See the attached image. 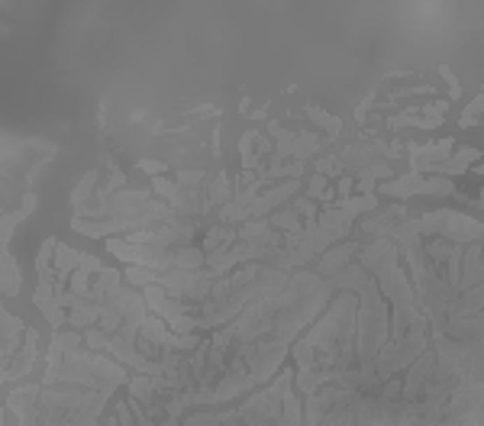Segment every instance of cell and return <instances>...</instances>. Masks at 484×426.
<instances>
[{
    "instance_id": "ffe728a7",
    "label": "cell",
    "mask_w": 484,
    "mask_h": 426,
    "mask_svg": "<svg viewBox=\"0 0 484 426\" xmlns=\"http://www.w3.org/2000/svg\"><path fill=\"white\" fill-rule=\"evenodd\" d=\"M307 191H310V197H313V201H323L326 191H329V184H326L323 175H313V178H310V187H307Z\"/></svg>"
},
{
    "instance_id": "44dd1931",
    "label": "cell",
    "mask_w": 484,
    "mask_h": 426,
    "mask_svg": "<svg viewBox=\"0 0 484 426\" xmlns=\"http://www.w3.org/2000/svg\"><path fill=\"white\" fill-rule=\"evenodd\" d=\"M439 75L449 81V94H452V101H459V94H462V84L455 81V75H452V68L449 65H439Z\"/></svg>"
},
{
    "instance_id": "6da1fadb",
    "label": "cell",
    "mask_w": 484,
    "mask_h": 426,
    "mask_svg": "<svg viewBox=\"0 0 484 426\" xmlns=\"http://www.w3.org/2000/svg\"><path fill=\"white\" fill-rule=\"evenodd\" d=\"M355 339H359V297L343 291L329 304L323 317L310 326V333L294 346V359L301 375H294L304 394H313L320 388L333 385L336 375L355 362Z\"/></svg>"
},
{
    "instance_id": "5bb4252c",
    "label": "cell",
    "mask_w": 484,
    "mask_h": 426,
    "mask_svg": "<svg viewBox=\"0 0 484 426\" xmlns=\"http://www.w3.org/2000/svg\"><path fill=\"white\" fill-rule=\"evenodd\" d=\"M175 181L181 184V187H201V184H207V171H204V168H178Z\"/></svg>"
},
{
    "instance_id": "5b68a950",
    "label": "cell",
    "mask_w": 484,
    "mask_h": 426,
    "mask_svg": "<svg viewBox=\"0 0 484 426\" xmlns=\"http://www.w3.org/2000/svg\"><path fill=\"white\" fill-rule=\"evenodd\" d=\"M297 187H301L297 181H281L278 187H268V191L259 194V197H255V204L249 207V220H262V217L268 213V210H275L278 204L287 201V197H291V194L297 191Z\"/></svg>"
},
{
    "instance_id": "4fadbf2b",
    "label": "cell",
    "mask_w": 484,
    "mask_h": 426,
    "mask_svg": "<svg viewBox=\"0 0 484 426\" xmlns=\"http://www.w3.org/2000/svg\"><path fill=\"white\" fill-rule=\"evenodd\" d=\"M304 113H307L313 123H320L323 129H329L333 136H339V129H343V123H339V117H329L326 110H320V107H304Z\"/></svg>"
},
{
    "instance_id": "7402d4cb",
    "label": "cell",
    "mask_w": 484,
    "mask_h": 426,
    "mask_svg": "<svg viewBox=\"0 0 484 426\" xmlns=\"http://www.w3.org/2000/svg\"><path fill=\"white\" fill-rule=\"evenodd\" d=\"M81 271H87V275H101L104 268H101V262H97V255H87V252H81Z\"/></svg>"
},
{
    "instance_id": "ba28073f",
    "label": "cell",
    "mask_w": 484,
    "mask_h": 426,
    "mask_svg": "<svg viewBox=\"0 0 484 426\" xmlns=\"http://www.w3.org/2000/svg\"><path fill=\"white\" fill-rule=\"evenodd\" d=\"M391 175H394V171H391L387 162H375V165H368V168H362V171H355V181H359L362 194H375V181H378V178H391Z\"/></svg>"
},
{
    "instance_id": "277c9868",
    "label": "cell",
    "mask_w": 484,
    "mask_h": 426,
    "mask_svg": "<svg viewBox=\"0 0 484 426\" xmlns=\"http://www.w3.org/2000/svg\"><path fill=\"white\" fill-rule=\"evenodd\" d=\"M36 355H39V333H36V329H26L23 349L17 352V359L3 368V385H13V381H20L23 375H29Z\"/></svg>"
},
{
    "instance_id": "9c48e42d",
    "label": "cell",
    "mask_w": 484,
    "mask_h": 426,
    "mask_svg": "<svg viewBox=\"0 0 484 426\" xmlns=\"http://www.w3.org/2000/svg\"><path fill=\"white\" fill-rule=\"evenodd\" d=\"M471 162H478V149H462L459 155L446 159L443 165H436L433 171H436V175H462V171H468Z\"/></svg>"
},
{
    "instance_id": "3957f363",
    "label": "cell",
    "mask_w": 484,
    "mask_h": 426,
    "mask_svg": "<svg viewBox=\"0 0 484 426\" xmlns=\"http://www.w3.org/2000/svg\"><path fill=\"white\" fill-rule=\"evenodd\" d=\"M378 194H391V197L433 194V197H446V194H455V181H449V178H429V181H423L420 171H410L407 178H397L394 184H378Z\"/></svg>"
},
{
    "instance_id": "cb8c5ba5",
    "label": "cell",
    "mask_w": 484,
    "mask_h": 426,
    "mask_svg": "<svg viewBox=\"0 0 484 426\" xmlns=\"http://www.w3.org/2000/svg\"><path fill=\"white\" fill-rule=\"evenodd\" d=\"M481 255H484V239H481Z\"/></svg>"
},
{
    "instance_id": "e0dca14e",
    "label": "cell",
    "mask_w": 484,
    "mask_h": 426,
    "mask_svg": "<svg viewBox=\"0 0 484 426\" xmlns=\"http://www.w3.org/2000/svg\"><path fill=\"white\" fill-rule=\"evenodd\" d=\"M142 171V175H152V178H165L168 165L162 159H139V165H136Z\"/></svg>"
},
{
    "instance_id": "7c38bea8",
    "label": "cell",
    "mask_w": 484,
    "mask_h": 426,
    "mask_svg": "<svg viewBox=\"0 0 484 426\" xmlns=\"http://www.w3.org/2000/svg\"><path fill=\"white\" fill-rule=\"evenodd\" d=\"M97 181H101V168H91V171L81 178V184L71 191V204H75V210H84V201H87L91 194H97Z\"/></svg>"
},
{
    "instance_id": "8fae6325",
    "label": "cell",
    "mask_w": 484,
    "mask_h": 426,
    "mask_svg": "<svg viewBox=\"0 0 484 426\" xmlns=\"http://www.w3.org/2000/svg\"><path fill=\"white\" fill-rule=\"evenodd\" d=\"M23 284V275H20V265L13 259V252L3 249V297H13Z\"/></svg>"
},
{
    "instance_id": "ac0fdd59",
    "label": "cell",
    "mask_w": 484,
    "mask_h": 426,
    "mask_svg": "<svg viewBox=\"0 0 484 426\" xmlns=\"http://www.w3.org/2000/svg\"><path fill=\"white\" fill-rule=\"evenodd\" d=\"M152 187H155V194H159V197H162V201H171V197H175V194H178V181L175 184H171V181H168V178H152Z\"/></svg>"
},
{
    "instance_id": "9a60e30c",
    "label": "cell",
    "mask_w": 484,
    "mask_h": 426,
    "mask_svg": "<svg viewBox=\"0 0 484 426\" xmlns=\"http://www.w3.org/2000/svg\"><path fill=\"white\" fill-rule=\"evenodd\" d=\"M317 175L323 178H339L343 175V162H339V155H326V159L317 162Z\"/></svg>"
},
{
    "instance_id": "2e32d148",
    "label": "cell",
    "mask_w": 484,
    "mask_h": 426,
    "mask_svg": "<svg viewBox=\"0 0 484 426\" xmlns=\"http://www.w3.org/2000/svg\"><path fill=\"white\" fill-rule=\"evenodd\" d=\"M68 291L78 294V297H81V294H87V291H91V275H87V271H81V268H78V271H71Z\"/></svg>"
},
{
    "instance_id": "603a6c76",
    "label": "cell",
    "mask_w": 484,
    "mask_h": 426,
    "mask_svg": "<svg viewBox=\"0 0 484 426\" xmlns=\"http://www.w3.org/2000/svg\"><path fill=\"white\" fill-rule=\"evenodd\" d=\"M255 149H259V155H268V152H271V136L255 133Z\"/></svg>"
},
{
    "instance_id": "8992f818",
    "label": "cell",
    "mask_w": 484,
    "mask_h": 426,
    "mask_svg": "<svg viewBox=\"0 0 484 426\" xmlns=\"http://www.w3.org/2000/svg\"><path fill=\"white\" fill-rule=\"evenodd\" d=\"M359 243H343L339 246V249H329L323 255V259H320V271H323L326 278H329V281H333L336 275H343L346 268H349V262L355 259V255H359Z\"/></svg>"
},
{
    "instance_id": "30bf717a",
    "label": "cell",
    "mask_w": 484,
    "mask_h": 426,
    "mask_svg": "<svg viewBox=\"0 0 484 426\" xmlns=\"http://www.w3.org/2000/svg\"><path fill=\"white\" fill-rule=\"evenodd\" d=\"M271 226H275L278 233H284V236H291V233H304V220H301V213L294 207H287V210H275L271 213Z\"/></svg>"
},
{
    "instance_id": "d6986e66",
    "label": "cell",
    "mask_w": 484,
    "mask_h": 426,
    "mask_svg": "<svg viewBox=\"0 0 484 426\" xmlns=\"http://www.w3.org/2000/svg\"><path fill=\"white\" fill-rule=\"evenodd\" d=\"M478 113H484V94H481V97H478L475 104H468L465 117L459 120V126H462V129H468V126H475V123H478Z\"/></svg>"
},
{
    "instance_id": "52a82bcc",
    "label": "cell",
    "mask_w": 484,
    "mask_h": 426,
    "mask_svg": "<svg viewBox=\"0 0 484 426\" xmlns=\"http://www.w3.org/2000/svg\"><path fill=\"white\" fill-rule=\"evenodd\" d=\"M20 339H26L23 320L13 317L10 310H3V355H0V359H3V368L17 359V352L23 349V346H20Z\"/></svg>"
},
{
    "instance_id": "7a4b0ae2",
    "label": "cell",
    "mask_w": 484,
    "mask_h": 426,
    "mask_svg": "<svg viewBox=\"0 0 484 426\" xmlns=\"http://www.w3.org/2000/svg\"><path fill=\"white\" fill-rule=\"evenodd\" d=\"M407 226L417 236L439 233V239H449V243H468V239L484 236L481 220H471V217H465V213H449V210L429 213V217H423V220H407Z\"/></svg>"
}]
</instances>
